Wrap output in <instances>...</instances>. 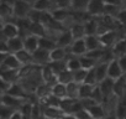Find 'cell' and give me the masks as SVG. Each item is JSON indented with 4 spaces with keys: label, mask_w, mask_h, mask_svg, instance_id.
<instances>
[{
    "label": "cell",
    "mask_w": 126,
    "mask_h": 119,
    "mask_svg": "<svg viewBox=\"0 0 126 119\" xmlns=\"http://www.w3.org/2000/svg\"><path fill=\"white\" fill-rule=\"evenodd\" d=\"M98 36H99L101 46L108 48V47H112L115 45L116 39H117V31L114 30V29H109V30H105V31L100 32Z\"/></svg>",
    "instance_id": "cell-1"
},
{
    "label": "cell",
    "mask_w": 126,
    "mask_h": 119,
    "mask_svg": "<svg viewBox=\"0 0 126 119\" xmlns=\"http://www.w3.org/2000/svg\"><path fill=\"white\" fill-rule=\"evenodd\" d=\"M49 52L51 51H48V50L38 47L35 52H32L33 63H36L37 66H46V65H48L51 62V55H49Z\"/></svg>",
    "instance_id": "cell-2"
},
{
    "label": "cell",
    "mask_w": 126,
    "mask_h": 119,
    "mask_svg": "<svg viewBox=\"0 0 126 119\" xmlns=\"http://www.w3.org/2000/svg\"><path fill=\"white\" fill-rule=\"evenodd\" d=\"M31 9H32V5L26 3L25 0H16L14 4V15L19 19L27 18Z\"/></svg>",
    "instance_id": "cell-3"
},
{
    "label": "cell",
    "mask_w": 126,
    "mask_h": 119,
    "mask_svg": "<svg viewBox=\"0 0 126 119\" xmlns=\"http://www.w3.org/2000/svg\"><path fill=\"white\" fill-rule=\"evenodd\" d=\"M22 65L15 53H9L1 58V70H17Z\"/></svg>",
    "instance_id": "cell-4"
},
{
    "label": "cell",
    "mask_w": 126,
    "mask_h": 119,
    "mask_svg": "<svg viewBox=\"0 0 126 119\" xmlns=\"http://www.w3.org/2000/svg\"><path fill=\"white\" fill-rule=\"evenodd\" d=\"M41 78L43 79V83L53 86L54 83L58 82V75L52 70V67L49 65L42 66L41 68Z\"/></svg>",
    "instance_id": "cell-5"
},
{
    "label": "cell",
    "mask_w": 126,
    "mask_h": 119,
    "mask_svg": "<svg viewBox=\"0 0 126 119\" xmlns=\"http://www.w3.org/2000/svg\"><path fill=\"white\" fill-rule=\"evenodd\" d=\"M3 39L4 40H9L16 36H20V27L19 25H16L15 22H3Z\"/></svg>",
    "instance_id": "cell-6"
},
{
    "label": "cell",
    "mask_w": 126,
    "mask_h": 119,
    "mask_svg": "<svg viewBox=\"0 0 126 119\" xmlns=\"http://www.w3.org/2000/svg\"><path fill=\"white\" fill-rule=\"evenodd\" d=\"M101 92H103V96H104V102H106L112 94H114V86H115V79L111 78V77H106L105 79H103L101 82L98 83Z\"/></svg>",
    "instance_id": "cell-7"
},
{
    "label": "cell",
    "mask_w": 126,
    "mask_h": 119,
    "mask_svg": "<svg viewBox=\"0 0 126 119\" xmlns=\"http://www.w3.org/2000/svg\"><path fill=\"white\" fill-rule=\"evenodd\" d=\"M105 8H106V4L104 0H90L87 13L92 16H98V15L105 14Z\"/></svg>",
    "instance_id": "cell-8"
},
{
    "label": "cell",
    "mask_w": 126,
    "mask_h": 119,
    "mask_svg": "<svg viewBox=\"0 0 126 119\" xmlns=\"http://www.w3.org/2000/svg\"><path fill=\"white\" fill-rule=\"evenodd\" d=\"M122 75H125L121 65H120V61L119 58H114L112 61L109 62V68H108V77H111L114 79H117L120 78Z\"/></svg>",
    "instance_id": "cell-9"
},
{
    "label": "cell",
    "mask_w": 126,
    "mask_h": 119,
    "mask_svg": "<svg viewBox=\"0 0 126 119\" xmlns=\"http://www.w3.org/2000/svg\"><path fill=\"white\" fill-rule=\"evenodd\" d=\"M24 47L30 52H35L40 47V36L31 32L27 34L24 37Z\"/></svg>",
    "instance_id": "cell-10"
},
{
    "label": "cell",
    "mask_w": 126,
    "mask_h": 119,
    "mask_svg": "<svg viewBox=\"0 0 126 119\" xmlns=\"http://www.w3.org/2000/svg\"><path fill=\"white\" fill-rule=\"evenodd\" d=\"M42 117L45 118H61V117H68L66 112H63L61 107L54 105H45L42 109Z\"/></svg>",
    "instance_id": "cell-11"
},
{
    "label": "cell",
    "mask_w": 126,
    "mask_h": 119,
    "mask_svg": "<svg viewBox=\"0 0 126 119\" xmlns=\"http://www.w3.org/2000/svg\"><path fill=\"white\" fill-rule=\"evenodd\" d=\"M71 52L76 56H83L88 52V47L85 43V39H78L74 40L71 45Z\"/></svg>",
    "instance_id": "cell-12"
},
{
    "label": "cell",
    "mask_w": 126,
    "mask_h": 119,
    "mask_svg": "<svg viewBox=\"0 0 126 119\" xmlns=\"http://www.w3.org/2000/svg\"><path fill=\"white\" fill-rule=\"evenodd\" d=\"M24 102H25V99L17 98L9 93H1V104H5V105H9L13 108H20Z\"/></svg>",
    "instance_id": "cell-13"
},
{
    "label": "cell",
    "mask_w": 126,
    "mask_h": 119,
    "mask_svg": "<svg viewBox=\"0 0 126 119\" xmlns=\"http://www.w3.org/2000/svg\"><path fill=\"white\" fill-rule=\"evenodd\" d=\"M56 41H57V45L61 46V47H66V48H67L68 46H71V45L73 43V41H74V37H73V35H72L71 29L63 31V32L57 37Z\"/></svg>",
    "instance_id": "cell-14"
},
{
    "label": "cell",
    "mask_w": 126,
    "mask_h": 119,
    "mask_svg": "<svg viewBox=\"0 0 126 119\" xmlns=\"http://www.w3.org/2000/svg\"><path fill=\"white\" fill-rule=\"evenodd\" d=\"M20 76H21L20 68H17V70H1V79L8 81L10 83H15Z\"/></svg>",
    "instance_id": "cell-15"
},
{
    "label": "cell",
    "mask_w": 126,
    "mask_h": 119,
    "mask_svg": "<svg viewBox=\"0 0 126 119\" xmlns=\"http://www.w3.org/2000/svg\"><path fill=\"white\" fill-rule=\"evenodd\" d=\"M6 93H9L11 96H15L17 98H21V99H26L27 98V93H26V89L24 88V86L22 84H19L16 82L10 86V88L8 89Z\"/></svg>",
    "instance_id": "cell-16"
},
{
    "label": "cell",
    "mask_w": 126,
    "mask_h": 119,
    "mask_svg": "<svg viewBox=\"0 0 126 119\" xmlns=\"http://www.w3.org/2000/svg\"><path fill=\"white\" fill-rule=\"evenodd\" d=\"M8 45H9L10 53H16L20 50L25 48L24 47V37H21V36H16V37L9 39L8 40Z\"/></svg>",
    "instance_id": "cell-17"
},
{
    "label": "cell",
    "mask_w": 126,
    "mask_h": 119,
    "mask_svg": "<svg viewBox=\"0 0 126 119\" xmlns=\"http://www.w3.org/2000/svg\"><path fill=\"white\" fill-rule=\"evenodd\" d=\"M126 92V73L122 75L120 78L115 79V86H114V94L117 97L125 96Z\"/></svg>",
    "instance_id": "cell-18"
},
{
    "label": "cell",
    "mask_w": 126,
    "mask_h": 119,
    "mask_svg": "<svg viewBox=\"0 0 126 119\" xmlns=\"http://www.w3.org/2000/svg\"><path fill=\"white\" fill-rule=\"evenodd\" d=\"M52 94H54L56 97L63 99L68 97V91H67V84L62 83V82H57L52 86Z\"/></svg>",
    "instance_id": "cell-19"
},
{
    "label": "cell",
    "mask_w": 126,
    "mask_h": 119,
    "mask_svg": "<svg viewBox=\"0 0 126 119\" xmlns=\"http://www.w3.org/2000/svg\"><path fill=\"white\" fill-rule=\"evenodd\" d=\"M108 68H109V62H98V65L95 66V73H96L98 83L108 77Z\"/></svg>",
    "instance_id": "cell-20"
},
{
    "label": "cell",
    "mask_w": 126,
    "mask_h": 119,
    "mask_svg": "<svg viewBox=\"0 0 126 119\" xmlns=\"http://www.w3.org/2000/svg\"><path fill=\"white\" fill-rule=\"evenodd\" d=\"M84 39H85V43H87L88 51H93V50L103 47L101 43H100L99 36H96V35H87Z\"/></svg>",
    "instance_id": "cell-21"
},
{
    "label": "cell",
    "mask_w": 126,
    "mask_h": 119,
    "mask_svg": "<svg viewBox=\"0 0 126 119\" xmlns=\"http://www.w3.org/2000/svg\"><path fill=\"white\" fill-rule=\"evenodd\" d=\"M111 48H112V52H114L116 58L126 55V39H121V40L116 41Z\"/></svg>",
    "instance_id": "cell-22"
},
{
    "label": "cell",
    "mask_w": 126,
    "mask_h": 119,
    "mask_svg": "<svg viewBox=\"0 0 126 119\" xmlns=\"http://www.w3.org/2000/svg\"><path fill=\"white\" fill-rule=\"evenodd\" d=\"M51 62L52 61H62L67 57V52H66V47H61V46H57L56 48H53L51 52Z\"/></svg>",
    "instance_id": "cell-23"
},
{
    "label": "cell",
    "mask_w": 126,
    "mask_h": 119,
    "mask_svg": "<svg viewBox=\"0 0 126 119\" xmlns=\"http://www.w3.org/2000/svg\"><path fill=\"white\" fill-rule=\"evenodd\" d=\"M15 55H16V56H17V58L20 60L21 65H27V63L33 62V56H32V52L27 51L26 48L20 50V51H19V52H16Z\"/></svg>",
    "instance_id": "cell-24"
},
{
    "label": "cell",
    "mask_w": 126,
    "mask_h": 119,
    "mask_svg": "<svg viewBox=\"0 0 126 119\" xmlns=\"http://www.w3.org/2000/svg\"><path fill=\"white\" fill-rule=\"evenodd\" d=\"M57 46H58V45H57V41H56V40L49 39L47 35H46V36H40V47H41V48L52 51V50L56 48Z\"/></svg>",
    "instance_id": "cell-25"
},
{
    "label": "cell",
    "mask_w": 126,
    "mask_h": 119,
    "mask_svg": "<svg viewBox=\"0 0 126 119\" xmlns=\"http://www.w3.org/2000/svg\"><path fill=\"white\" fill-rule=\"evenodd\" d=\"M96 86V84H95ZM94 84H89V83H80V87H79V99L82 98H88V97H92L93 94V91L95 88Z\"/></svg>",
    "instance_id": "cell-26"
},
{
    "label": "cell",
    "mask_w": 126,
    "mask_h": 119,
    "mask_svg": "<svg viewBox=\"0 0 126 119\" xmlns=\"http://www.w3.org/2000/svg\"><path fill=\"white\" fill-rule=\"evenodd\" d=\"M88 110L92 114V118H104L106 117L105 109L103 107V103H96L94 105H92L90 108H88Z\"/></svg>",
    "instance_id": "cell-27"
},
{
    "label": "cell",
    "mask_w": 126,
    "mask_h": 119,
    "mask_svg": "<svg viewBox=\"0 0 126 119\" xmlns=\"http://www.w3.org/2000/svg\"><path fill=\"white\" fill-rule=\"evenodd\" d=\"M71 31H72V35H73L74 40H78V39H84V37L87 36L84 24H74V25L71 27Z\"/></svg>",
    "instance_id": "cell-28"
},
{
    "label": "cell",
    "mask_w": 126,
    "mask_h": 119,
    "mask_svg": "<svg viewBox=\"0 0 126 119\" xmlns=\"http://www.w3.org/2000/svg\"><path fill=\"white\" fill-rule=\"evenodd\" d=\"M84 27H85V32L87 35H96L99 32V24L96 20H93V19H88L85 22H84Z\"/></svg>",
    "instance_id": "cell-29"
},
{
    "label": "cell",
    "mask_w": 126,
    "mask_h": 119,
    "mask_svg": "<svg viewBox=\"0 0 126 119\" xmlns=\"http://www.w3.org/2000/svg\"><path fill=\"white\" fill-rule=\"evenodd\" d=\"M79 87L80 83L72 81L67 84V91H68V97L74 98V99H79Z\"/></svg>",
    "instance_id": "cell-30"
},
{
    "label": "cell",
    "mask_w": 126,
    "mask_h": 119,
    "mask_svg": "<svg viewBox=\"0 0 126 119\" xmlns=\"http://www.w3.org/2000/svg\"><path fill=\"white\" fill-rule=\"evenodd\" d=\"M79 60H80V63H82V67L85 68V70H90L93 67H95L98 63L96 60L89 57L88 55H83V56H79Z\"/></svg>",
    "instance_id": "cell-31"
},
{
    "label": "cell",
    "mask_w": 126,
    "mask_h": 119,
    "mask_svg": "<svg viewBox=\"0 0 126 119\" xmlns=\"http://www.w3.org/2000/svg\"><path fill=\"white\" fill-rule=\"evenodd\" d=\"M74 81V75H73V71L71 70H64L62 71L61 73H58V82H62V83H66L68 84L69 82Z\"/></svg>",
    "instance_id": "cell-32"
},
{
    "label": "cell",
    "mask_w": 126,
    "mask_h": 119,
    "mask_svg": "<svg viewBox=\"0 0 126 119\" xmlns=\"http://www.w3.org/2000/svg\"><path fill=\"white\" fill-rule=\"evenodd\" d=\"M89 3H90V0H73L72 9L77 13L87 11V9L89 6Z\"/></svg>",
    "instance_id": "cell-33"
},
{
    "label": "cell",
    "mask_w": 126,
    "mask_h": 119,
    "mask_svg": "<svg viewBox=\"0 0 126 119\" xmlns=\"http://www.w3.org/2000/svg\"><path fill=\"white\" fill-rule=\"evenodd\" d=\"M48 65H49V66L52 67V70L58 75V73H61L62 71L67 70V60H62V61H52V62H49Z\"/></svg>",
    "instance_id": "cell-34"
},
{
    "label": "cell",
    "mask_w": 126,
    "mask_h": 119,
    "mask_svg": "<svg viewBox=\"0 0 126 119\" xmlns=\"http://www.w3.org/2000/svg\"><path fill=\"white\" fill-rule=\"evenodd\" d=\"M67 68L71 70V71H78L82 67V63H80V60H79V56L78 57H71L67 60Z\"/></svg>",
    "instance_id": "cell-35"
},
{
    "label": "cell",
    "mask_w": 126,
    "mask_h": 119,
    "mask_svg": "<svg viewBox=\"0 0 126 119\" xmlns=\"http://www.w3.org/2000/svg\"><path fill=\"white\" fill-rule=\"evenodd\" d=\"M51 1L52 0H36L32 8L40 11H48L51 8Z\"/></svg>",
    "instance_id": "cell-36"
},
{
    "label": "cell",
    "mask_w": 126,
    "mask_h": 119,
    "mask_svg": "<svg viewBox=\"0 0 126 119\" xmlns=\"http://www.w3.org/2000/svg\"><path fill=\"white\" fill-rule=\"evenodd\" d=\"M121 100L117 103V107H116V117H121V118H125L126 117V98L120 97Z\"/></svg>",
    "instance_id": "cell-37"
},
{
    "label": "cell",
    "mask_w": 126,
    "mask_h": 119,
    "mask_svg": "<svg viewBox=\"0 0 126 119\" xmlns=\"http://www.w3.org/2000/svg\"><path fill=\"white\" fill-rule=\"evenodd\" d=\"M14 15V5L6 3V1H3L1 3V16L3 19H5L6 16H11Z\"/></svg>",
    "instance_id": "cell-38"
},
{
    "label": "cell",
    "mask_w": 126,
    "mask_h": 119,
    "mask_svg": "<svg viewBox=\"0 0 126 119\" xmlns=\"http://www.w3.org/2000/svg\"><path fill=\"white\" fill-rule=\"evenodd\" d=\"M15 109H17V108H13V107L1 104V108H0V117L3 119H10V115L14 113Z\"/></svg>",
    "instance_id": "cell-39"
},
{
    "label": "cell",
    "mask_w": 126,
    "mask_h": 119,
    "mask_svg": "<svg viewBox=\"0 0 126 119\" xmlns=\"http://www.w3.org/2000/svg\"><path fill=\"white\" fill-rule=\"evenodd\" d=\"M32 108H33V104L30 103V102H24L20 107V110L22 112L24 117L25 118H30L32 117Z\"/></svg>",
    "instance_id": "cell-40"
},
{
    "label": "cell",
    "mask_w": 126,
    "mask_h": 119,
    "mask_svg": "<svg viewBox=\"0 0 126 119\" xmlns=\"http://www.w3.org/2000/svg\"><path fill=\"white\" fill-rule=\"evenodd\" d=\"M85 83H89V84H98V78H96V73H95V67L88 70V73H87V77H85Z\"/></svg>",
    "instance_id": "cell-41"
},
{
    "label": "cell",
    "mask_w": 126,
    "mask_h": 119,
    "mask_svg": "<svg viewBox=\"0 0 126 119\" xmlns=\"http://www.w3.org/2000/svg\"><path fill=\"white\" fill-rule=\"evenodd\" d=\"M87 73H88V70L85 68H80L78 71H74L73 75H74V81L78 82V83H84L85 81V77H87Z\"/></svg>",
    "instance_id": "cell-42"
},
{
    "label": "cell",
    "mask_w": 126,
    "mask_h": 119,
    "mask_svg": "<svg viewBox=\"0 0 126 119\" xmlns=\"http://www.w3.org/2000/svg\"><path fill=\"white\" fill-rule=\"evenodd\" d=\"M92 98H94L98 103H104V96H103V92H101L99 84L95 86V88L93 91V94H92Z\"/></svg>",
    "instance_id": "cell-43"
},
{
    "label": "cell",
    "mask_w": 126,
    "mask_h": 119,
    "mask_svg": "<svg viewBox=\"0 0 126 119\" xmlns=\"http://www.w3.org/2000/svg\"><path fill=\"white\" fill-rule=\"evenodd\" d=\"M73 118H84V119H88V118H92V114H90V112L87 109V108H82V109H79L78 112H76L74 114H73Z\"/></svg>",
    "instance_id": "cell-44"
},
{
    "label": "cell",
    "mask_w": 126,
    "mask_h": 119,
    "mask_svg": "<svg viewBox=\"0 0 126 119\" xmlns=\"http://www.w3.org/2000/svg\"><path fill=\"white\" fill-rule=\"evenodd\" d=\"M54 1H56L57 8L59 9H69L72 8V4H73V0H54Z\"/></svg>",
    "instance_id": "cell-45"
},
{
    "label": "cell",
    "mask_w": 126,
    "mask_h": 119,
    "mask_svg": "<svg viewBox=\"0 0 126 119\" xmlns=\"http://www.w3.org/2000/svg\"><path fill=\"white\" fill-rule=\"evenodd\" d=\"M80 102H82V104H83V107L84 108H90L92 105H94V104H96L98 102L94 99V98H92V97H88V98H82L80 99Z\"/></svg>",
    "instance_id": "cell-46"
},
{
    "label": "cell",
    "mask_w": 126,
    "mask_h": 119,
    "mask_svg": "<svg viewBox=\"0 0 126 119\" xmlns=\"http://www.w3.org/2000/svg\"><path fill=\"white\" fill-rule=\"evenodd\" d=\"M117 20H119L120 24H122L126 27V9L121 10L120 13H117Z\"/></svg>",
    "instance_id": "cell-47"
},
{
    "label": "cell",
    "mask_w": 126,
    "mask_h": 119,
    "mask_svg": "<svg viewBox=\"0 0 126 119\" xmlns=\"http://www.w3.org/2000/svg\"><path fill=\"white\" fill-rule=\"evenodd\" d=\"M106 5H112V6H120L124 5V0H104Z\"/></svg>",
    "instance_id": "cell-48"
},
{
    "label": "cell",
    "mask_w": 126,
    "mask_h": 119,
    "mask_svg": "<svg viewBox=\"0 0 126 119\" xmlns=\"http://www.w3.org/2000/svg\"><path fill=\"white\" fill-rule=\"evenodd\" d=\"M22 118H25V117H24L22 112L20 110V108L15 109V110H14V113L10 115V119H22Z\"/></svg>",
    "instance_id": "cell-49"
},
{
    "label": "cell",
    "mask_w": 126,
    "mask_h": 119,
    "mask_svg": "<svg viewBox=\"0 0 126 119\" xmlns=\"http://www.w3.org/2000/svg\"><path fill=\"white\" fill-rule=\"evenodd\" d=\"M119 61H120V65H121V67H122L124 72L126 73V55H124V56L119 57Z\"/></svg>",
    "instance_id": "cell-50"
},
{
    "label": "cell",
    "mask_w": 126,
    "mask_h": 119,
    "mask_svg": "<svg viewBox=\"0 0 126 119\" xmlns=\"http://www.w3.org/2000/svg\"><path fill=\"white\" fill-rule=\"evenodd\" d=\"M25 1H26V3H29L30 5H33V4H35V1H36V0H25Z\"/></svg>",
    "instance_id": "cell-51"
},
{
    "label": "cell",
    "mask_w": 126,
    "mask_h": 119,
    "mask_svg": "<svg viewBox=\"0 0 126 119\" xmlns=\"http://www.w3.org/2000/svg\"><path fill=\"white\" fill-rule=\"evenodd\" d=\"M124 6L126 8V0H124Z\"/></svg>",
    "instance_id": "cell-52"
}]
</instances>
